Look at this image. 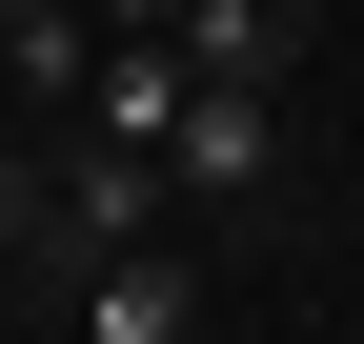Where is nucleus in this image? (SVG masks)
<instances>
[{"label":"nucleus","instance_id":"1","mask_svg":"<svg viewBox=\"0 0 364 344\" xmlns=\"http://www.w3.org/2000/svg\"><path fill=\"white\" fill-rule=\"evenodd\" d=\"M61 324H81V344H203L223 284L182 264V243H102V264H61Z\"/></svg>","mask_w":364,"mask_h":344},{"label":"nucleus","instance_id":"2","mask_svg":"<svg viewBox=\"0 0 364 344\" xmlns=\"http://www.w3.org/2000/svg\"><path fill=\"white\" fill-rule=\"evenodd\" d=\"M162 162H182V203H263L284 183V81H203L162 122Z\"/></svg>","mask_w":364,"mask_h":344},{"label":"nucleus","instance_id":"3","mask_svg":"<svg viewBox=\"0 0 364 344\" xmlns=\"http://www.w3.org/2000/svg\"><path fill=\"white\" fill-rule=\"evenodd\" d=\"M304 41H324V0H182V61L203 81H284Z\"/></svg>","mask_w":364,"mask_h":344},{"label":"nucleus","instance_id":"4","mask_svg":"<svg viewBox=\"0 0 364 344\" xmlns=\"http://www.w3.org/2000/svg\"><path fill=\"white\" fill-rule=\"evenodd\" d=\"M81 61H102V0H61V21H0V102L81 122Z\"/></svg>","mask_w":364,"mask_h":344},{"label":"nucleus","instance_id":"5","mask_svg":"<svg viewBox=\"0 0 364 344\" xmlns=\"http://www.w3.org/2000/svg\"><path fill=\"white\" fill-rule=\"evenodd\" d=\"M41 203H61V162H41L21 122H0V264H41Z\"/></svg>","mask_w":364,"mask_h":344},{"label":"nucleus","instance_id":"6","mask_svg":"<svg viewBox=\"0 0 364 344\" xmlns=\"http://www.w3.org/2000/svg\"><path fill=\"white\" fill-rule=\"evenodd\" d=\"M102 21H182V0H102Z\"/></svg>","mask_w":364,"mask_h":344},{"label":"nucleus","instance_id":"7","mask_svg":"<svg viewBox=\"0 0 364 344\" xmlns=\"http://www.w3.org/2000/svg\"><path fill=\"white\" fill-rule=\"evenodd\" d=\"M0 21H61V0H0Z\"/></svg>","mask_w":364,"mask_h":344}]
</instances>
